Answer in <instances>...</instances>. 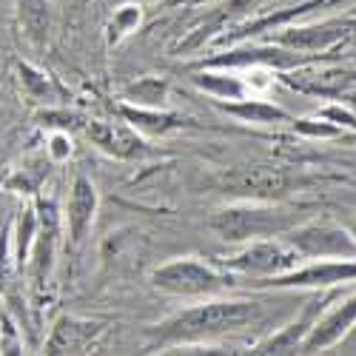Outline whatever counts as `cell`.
<instances>
[{
    "label": "cell",
    "mask_w": 356,
    "mask_h": 356,
    "mask_svg": "<svg viewBox=\"0 0 356 356\" xmlns=\"http://www.w3.org/2000/svg\"><path fill=\"white\" fill-rule=\"evenodd\" d=\"M262 319V305L248 300H231V302H205L194 305L183 314L165 319L154 328L157 342H194L209 339L231 331H243L248 325H257Z\"/></svg>",
    "instance_id": "obj_1"
},
{
    "label": "cell",
    "mask_w": 356,
    "mask_h": 356,
    "mask_svg": "<svg viewBox=\"0 0 356 356\" xmlns=\"http://www.w3.org/2000/svg\"><path fill=\"white\" fill-rule=\"evenodd\" d=\"M296 225V211L280 209V205H234L214 214L211 228L225 243H254L265 236H280Z\"/></svg>",
    "instance_id": "obj_2"
},
{
    "label": "cell",
    "mask_w": 356,
    "mask_h": 356,
    "mask_svg": "<svg viewBox=\"0 0 356 356\" xmlns=\"http://www.w3.org/2000/svg\"><path fill=\"white\" fill-rule=\"evenodd\" d=\"M285 240L305 257L356 259V236L337 222H302L285 231Z\"/></svg>",
    "instance_id": "obj_3"
},
{
    "label": "cell",
    "mask_w": 356,
    "mask_h": 356,
    "mask_svg": "<svg viewBox=\"0 0 356 356\" xmlns=\"http://www.w3.org/2000/svg\"><path fill=\"white\" fill-rule=\"evenodd\" d=\"M300 262H302V254L288 240H268V236H265V240H254L245 251L225 259L228 268L240 271V274H251L257 280L285 274V271L296 268Z\"/></svg>",
    "instance_id": "obj_4"
},
{
    "label": "cell",
    "mask_w": 356,
    "mask_h": 356,
    "mask_svg": "<svg viewBox=\"0 0 356 356\" xmlns=\"http://www.w3.org/2000/svg\"><path fill=\"white\" fill-rule=\"evenodd\" d=\"M152 282L157 291L174 293V296H197V293H214L228 285V280L214 271L211 265L197 259H174L152 274Z\"/></svg>",
    "instance_id": "obj_5"
},
{
    "label": "cell",
    "mask_w": 356,
    "mask_h": 356,
    "mask_svg": "<svg viewBox=\"0 0 356 356\" xmlns=\"http://www.w3.org/2000/svg\"><path fill=\"white\" fill-rule=\"evenodd\" d=\"M220 188L245 197V200H277L291 188V177L282 168L251 165V168H228L220 174Z\"/></svg>",
    "instance_id": "obj_6"
},
{
    "label": "cell",
    "mask_w": 356,
    "mask_h": 356,
    "mask_svg": "<svg viewBox=\"0 0 356 356\" xmlns=\"http://www.w3.org/2000/svg\"><path fill=\"white\" fill-rule=\"evenodd\" d=\"M356 282V259H322L305 268H291L277 277L257 280V285H271V288H334Z\"/></svg>",
    "instance_id": "obj_7"
},
{
    "label": "cell",
    "mask_w": 356,
    "mask_h": 356,
    "mask_svg": "<svg viewBox=\"0 0 356 356\" xmlns=\"http://www.w3.org/2000/svg\"><path fill=\"white\" fill-rule=\"evenodd\" d=\"M353 325H356V293L348 296L342 305H337L334 311H328L322 319L314 322V328L302 339L300 350L302 353H314V350H322V348H331L353 328Z\"/></svg>",
    "instance_id": "obj_8"
},
{
    "label": "cell",
    "mask_w": 356,
    "mask_h": 356,
    "mask_svg": "<svg viewBox=\"0 0 356 356\" xmlns=\"http://www.w3.org/2000/svg\"><path fill=\"white\" fill-rule=\"evenodd\" d=\"M97 211V191L92 186V180L77 177L72 186V197H69V231H72V243H83V236L88 231Z\"/></svg>",
    "instance_id": "obj_9"
},
{
    "label": "cell",
    "mask_w": 356,
    "mask_h": 356,
    "mask_svg": "<svg viewBox=\"0 0 356 356\" xmlns=\"http://www.w3.org/2000/svg\"><path fill=\"white\" fill-rule=\"evenodd\" d=\"M322 300H311L308 305H305V311H302V316L296 319V322H291L285 331H280L277 337H271L265 345H259V350L257 353H293V350H300V345H302V339L308 337V331L314 328V322H316V316L322 314Z\"/></svg>",
    "instance_id": "obj_10"
},
{
    "label": "cell",
    "mask_w": 356,
    "mask_h": 356,
    "mask_svg": "<svg viewBox=\"0 0 356 356\" xmlns=\"http://www.w3.org/2000/svg\"><path fill=\"white\" fill-rule=\"evenodd\" d=\"M350 29H356V23H322V26H305V29H293L285 32L280 40L285 46L293 49H305V51H316V49H328L331 43L342 40Z\"/></svg>",
    "instance_id": "obj_11"
},
{
    "label": "cell",
    "mask_w": 356,
    "mask_h": 356,
    "mask_svg": "<svg viewBox=\"0 0 356 356\" xmlns=\"http://www.w3.org/2000/svg\"><path fill=\"white\" fill-rule=\"evenodd\" d=\"M356 80V74L342 72V69H322V72H300V74H291L288 83L302 88V92H314V95H339L345 86H350Z\"/></svg>",
    "instance_id": "obj_12"
},
{
    "label": "cell",
    "mask_w": 356,
    "mask_h": 356,
    "mask_svg": "<svg viewBox=\"0 0 356 356\" xmlns=\"http://www.w3.org/2000/svg\"><path fill=\"white\" fill-rule=\"evenodd\" d=\"M97 334V325H88V322H77V319H63L57 325L54 339L49 342L51 353H60V350H80L88 339Z\"/></svg>",
    "instance_id": "obj_13"
},
{
    "label": "cell",
    "mask_w": 356,
    "mask_h": 356,
    "mask_svg": "<svg viewBox=\"0 0 356 356\" xmlns=\"http://www.w3.org/2000/svg\"><path fill=\"white\" fill-rule=\"evenodd\" d=\"M86 131H88V137H92L97 145H103L106 152L120 154V157H129L134 148L140 145V140L134 134H129L123 129H114V126H106V123H92Z\"/></svg>",
    "instance_id": "obj_14"
},
{
    "label": "cell",
    "mask_w": 356,
    "mask_h": 356,
    "mask_svg": "<svg viewBox=\"0 0 356 356\" xmlns=\"http://www.w3.org/2000/svg\"><path fill=\"white\" fill-rule=\"evenodd\" d=\"M225 111L228 114H236L243 117L248 123H274V120H288V114L277 106H268V103H225Z\"/></svg>",
    "instance_id": "obj_15"
},
{
    "label": "cell",
    "mask_w": 356,
    "mask_h": 356,
    "mask_svg": "<svg viewBox=\"0 0 356 356\" xmlns=\"http://www.w3.org/2000/svg\"><path fill=\"white\" fill-rule=\"evenodd\" d=\"M165 83L163 80H154V77H148V80H140L129 88V97L134 103H148V106H157L165 100Z\"/></svg>",
    "instance_id": "obj_16"
},
{
    "label": "cell",
    "mask_w": 356,
    "mask_h": 356,
    "mask_svg": "<svg viewBox=\"0 0 356 356\" xmlns=\"http://www.w3.org/2000/svg\"><path fill=\"white\" fill-rule=\"evenodd\" d=\"M197 86L209 88V92H214V95H222V97H240V95H243V83H236L234 77L200 74V77H197Z\"/></svg>",
    "instance_id": "obj_17"
},
{
    "label": "cell",
    "mask_w": 356,
    "mask_h": 356,
    "mask_svg": "<svg viewBox=\"0 0 356 356\" xmlns=\"http://www.w3.org/2000/svg\"><path fill=\"white\" fill-rule=\"evenodd\" d=\"M126 117L134 126L152 129V131H165V129H171L177 123L174 114H148V111H131V108H126Z\"/></svg>",
    "instance_id": "obj_18"
},
{
    "label": "cell",
    "mask_w": 356,
    "mask_h": 356,
    "mask_svg": "<svg viewBox=\"0 0 356 356\" xmlns=\"http://www.w3.org/2000/svg\"><path fill=\"white\" fill-rule=\"evenodd\" d=\"M322 117H325V120H334V126L356 129V114H353V111H348V108H339V106L325 108V111H322Z\"/></svg>",
    "instance_id": "obj_19"
},
{
    "label": "cell",
    "mask_w": 356,
    "mask_h": 356,
    "mask_svg": "<svg viewBox=\"0 0 356 356\" xmlns=\"http://www.w3.org/2000/svg\"><path fill=\"white\" fill-rule=\"evenodd\" d=\"M296 129L311 134V137H334L339 134V126H331V123H319V126H311V120H300L296 123Z\"/></svg>",
    "instance_id": "obj_20"
},
{
    "label": "cell",
    "mask_w": 356,
    "mask_h": 356,
    "mask_svg": "<svg viewBox=\"0 0 356 356\" xmlns=\"http://www.w3.org/2000/svg\"><path fill=\"white\" fill-rule=\"evenodd\" d=\"M140 23V12L137 9H123L120 15H117V23L111 26V29H117V35H123L126 29H131V26H137Z\"/></svg>",
    "instance_id": "obj_21"
},
{
    "label": "cell",
    "mask_w": 356,
    "mask_h": 356,
    "mask_svg": "<svg viewBox=\"0 0 356 356\" xmlns=\"http://www.w3.org/2000/svg\"><path fill=\"white\" fill-rule=\"evenodd\" d=\"M337 97H339L342 103H348V106H353V108H356V80H353L350 86H345V88H342V92H339Z\"/></svg>",
    "instance_id": "obj_22"
},
{
    "label": "cell",
    "mask_w": 356,
    "mask_h": 356,
    "mask_svg": "<svg viewBox=\"0 0 356 356\" xmlns=\"http://www.w3.org/2000/svg\"><path fill=\"white\" fill-rule=\"evenodd\" d=\"M350 234H353V236H356V222H353V225H350Z\"/></svg>",
    "instance_id": "obj_23"
}]
</instances>
